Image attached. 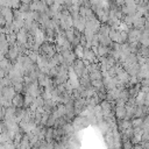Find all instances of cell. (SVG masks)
I'll return each instance as SVG.
<instances>
[{"label": "cell", "instance_id": "obj_1", "mask_svg": "<svg viewBox=\"0 0 149 149\" xmlns=\"http://www.w3.org/2000/svg\"><path fill=\"white\" fill-rule=\"evenodd\" d=\"M10 101L13 102L14 107H22L23 106V95H21L19 93H15Z\"/></svg>", "mask_w": 149, "mask_h": 149}, {"label": "cell", "instance_id": "obj_2", "mask_svg": "<svg viewBox=\"0 0 149 149\" xmlns=\"http://www.w3.org/2000/svg\"><path fill=\"white\" fill-rule=\"evenodd\" d=\"M125 106H116V108H115V116L119 120L125 119V116H126V108H125Z\"/></svg>", "mask_w": 149, "mask_h": 149}, {"label": "cell", "instance_id": "obj_3", "mask_svg": "<svg viewBox=\"0 0 149 149\" xmlns=\"http://www.w3.org/2000/svg\"><path fill=\"white\" fill-rule=\"evenodd\" d=\"M142 122H143V118H136L133 121H130L132 127H142Z\"/></svg>", "mask_w": 149, "mask_h": 149}]
</instances>
